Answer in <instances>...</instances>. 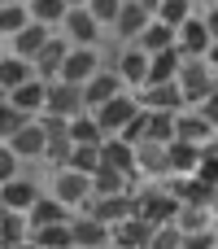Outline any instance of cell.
Masks as SVG:
<instances>
[{
    "label": "cell",
    "instance_id": "cell-1",
    "mask_svg": "<svg viewBox=\"0 0 218 249\" xmlns=\"http://www.w3.org/2000/svg\"><path fill=\"white\" fill-rule=\"evenodd\" d=\"M179 197L166 188V184H149V188H135V214L149 223V228H175L179 219Z\"/></svg>",
    "mask_w": 218,
    "mask_h": 249
},
{
    "label": "cell",
    "instance_id": "cell-2",
    "mask_svg": "<svg viewBox=\"0 0 218 249\" xmlns=\"http://www.w3.org/2000/svg\"><path fill=\"white\" fill-rule=\"evenodd\" d=\"M175 83H179V92H184V105H192V109H201V105L218 92V74L205 61H184V70H179Z\"/></svg>",
    "mask_w": 218,
    "mask_h": 249
},
{
    "label": "cell",
    "instance_id": "cell-3",
    "mask_svg": "<svg viewBox=\"0 0 218 249\" xmlns=\"http://www.w3.org/2000/svg\"><path fill=\"white\" fill-rule=\"evenodd\" d=\"M140 109H144V105H140V96L122 92V96H114L109 105H101L92 118H96V127L105 131V140H114V136H122V131H127V127L140 118Z\"/></svg>",
    "mask_w": 218,
    "mask_h": 249
},
{
    "label": "cell",
    "instance_id": "cell-4",
    "mask_svg": "<svg viewBox=\"0 0 218 249\" xmlns=\"http://www.w3.org/2000/svg\"><path fill=\"white\" fill-rule=\"evenodd\" d=\"M153 18H157V4H149V0H122V13H118V22H114V39L140 44V35L149 31Z\"/></svg>",
    "mask_w": 218,
    "mask_h": 249
},
{
    "label": "cell",
    "instance_id": "cell-5",
    "mask_svg": "<svg viewBox=\"0 0 218 249\" xmlns=\"http://www.w3.org/2000/svg\"><path fill=\"white\" fill-rule=\"evenodd\" d=\"M87 105H83V88H70V83H48V96H44V114L39 118H61V123H74L83 118Z\"/></svg>",
    "mask_w": 218,
    "mask_h": 249
},
{
    "label": "cell",
    "instance_id": "cell-6",
    "mask_svg": "<svg viewBox=\"0 0 218 249\" xmlns=\"http://www.w3.org/2000/svg\"><path fill=\"white\" fill-rule=\"evenodd\" d=\"M105 31L96 26V18L87 13V4H70L66 9V22H61V39L70 44V48H96V39H101Z\"/></svg>",
    "mask_w": 218,
    "mask_h": 249
},
{
    "label": "cell",
    "instance_id": "cell-7",
    "mask_svg": "<svg viewBox=\"0 0 218 249\" xmlns=\"http://www.w3.org/2000/svg\"><path fill=\"white\" fill-rule=\"evenodd\" d=\"M48 197H57L70 214L74 210H87L92 206V179L87 175H79V171H57L52 175V193Z\"/></svg>",
    "mask_w": 218,
    "mask_h": 249
},
{
    "label": "cell",
    "instance_id": "cell-8",
    "mask_svg": "<svg viewBox=\"0 0 218 249\" xmlns=\"http://www.w3.org/2000/svg\"><path fill=\"white\" fill-rule=\"evenodd\" d=\"M101 70H105V66H101V53H96V48H70V53H66V66H61V74H57V83L87 88Z\"/></svg>",
    "mask_w": 218,
    "mask_h": 249
},
{
    "label": "cell",
    "instance_id": "cell-9",
    "mask_svg": "<svg viewBox=\"0 0 218 249\" xmlns=\"http://www.w3.org/2000/svg\"><path fill=\"white\" fill-rule=\"evenodd\" d=\"M175 48L184 53V61H205V53L214 48V39H210V31H205L201 13H192V18L175 31Z\"/></svg>",
    "mask_w": 218,
    "mask_h": 249
},
{
    "label": "cell",
    "instance_id": "cell-10",
    "mask_svg": "<svg viewBox=\"0 0 218 249\" xmlns=\"http://www.w3.org/2000/svg\"><path fill=\"white\" fill-rule=\"evenodd\" d=\"M39 197H44L39 184L26 179V175H17V179H9V184L0 188V210H9V214H31V206H35Z\"/></svg>",
    "mask_w": 218,
    "mask_h": 249
},
{
    "label": "cell",
    "instance_id": "cell-11",
    "mask_svg": "<svg viewBox=\"0 0 218 249\" xmlns=\"http://www.w3.org/2000/svg\"><path fill=\"white\" fill-rule=\"evenodd\" d=\"M135 96H140V105H144L149 114H184V109H188V105H184V92H179V83H162V88H140Z\"/></svg>",
    "mask_w": 218,
    "mask_h": 249
},
{
    "label": "cell",
    "instance_id": "cell-12",
    "mask_svg": "<svg viewBox=\"0 0 218 249\" xmlns=\"http://www.w3.org/2000/svg\"><path fill=\"white\" fill-rule=\"evenodd\" d=\"M70 236H74V249H109L114 245V232L105 223H96L92 214H74Z\"/></svg>",
    "mask_w": 218,
    "mask_h": 249
},
{
    "label": "cell",
    "instance_id": "cell-13",
    "mask_svg": "<svg viewBox=\"0 0 218 249\" xmlns=\"http://www.w3.org/2000/svg\"><path fill=\"white\" fill-rule=\"evenodd\" d=\"M114 70H118L122 88H127V83H131V88H144V83H149V53H144V48H135V44H127V48L118 53Z\"/></svg>",
    "mask_w": 218,
    "mask_h": 249
},
{
    "label": "cell",
    "instance_id": "cell-14",
    "mask_svg": "<svg viewBox=\"0 0 218 249\" xmlns=\"http://www.w3.org/2000/svg\"><path fill=\"white\" fill-rule=\"evenodd\" d=\"M114 96H122V79H118V70L109 66V70H101L87 88H83V105H87V114H96L101 105H109Z\"/></svg>",
    "mask_w": 218,
    "mask_h": 249
},
{
    "label": "cell",
    "instance_id": "cell-15",
    "mask_svg": "<svg viewBox=\"0 0 218 249\" xmlns=\"http://www.w3.org/2000/svg\"><path fill=\"white\" fill-rule=\"evenodd\" d=\"M44 149H48V136H44V127H39V118L35 123H26L13 140H9V153L17 158V162H44Z\"/></svg>",
    "mask_w": 218,
    "mask_h": 249
},
{
    "label": "cell",
    "instance_id": "cell-16",
    "mask_svg": "<svg viewBox=\"0 0 218 249\" xmlns=\"http://www.w3.org/2000/svg\"><path fill=\"white\" fill-rule=\"evenodd\" d=\"M101 166L140 184V175H135V149H131V144H122V140H105V144H101Z\"/></svg>",
    "mask_w": 218,
    "mask_h": 249
},
{
    "label": "cell",
    "instance_id": "cell-17",
    "mask_svg": "<svg viewBox=\"0 0 218 249\" xmlns=\"http://www.w3.org/2000/svg\"><path fill=\"white\" fill-rule=\"evenodd\" d=\"M26 223H31V232H39V228H66V223H74V214H70L57 197H39V201L31 206Z\"/></svg>",
    "mask_w": 218,
    "mask_h": 249
},
{
    "label": "cell",
    "instance_id": "cell-18",
    "mask_svg": "<svg viewBox=\"0 0 218 249\" xmlns=\"http://www.w3.org/2000/svg\"><path fill=\"white\" fill-rule=\"evenodd\" d=\"M52 35H57V31H48V26H35V22H31V26H26V31L17 35V39H9V44H13L9 53L35 66V57H39V53H44V48L52 44Z\"/></svg>",
    "mask_w": 218,
    "mask_h": 249
},
{
    "label": "cell",
    "instance_id": "cell-19",
    "mask_svg": "<svg viewBox=\"0 0 218 249\" xmlns=\"http://www.w3.org/2000/svg\"><path fill=\"white\" fill-rule=\"evenodd\" d=\"M175 140H184V144H197V149H205L210 140H218L214 131H210V123L197 114V109H184L179 118H175Z\"/></svg>",
    "mask_w": 218,
    "mask_h": 249
},
{
    "label": "cell",
    "instance_id": "cell-20",
    "mask_svg": "<svg viewBox=\"0 0 218 249\" xmlns=\"http://www.w3.org/2000/svg\"><path fill=\"white\" fill-rule=\"evenodd\" d=\"M66 53H70V44H66L61 35H52V44L35 57V79H39V83H57V74H61V66H66Z\"/></svg>",
    "mask_w": 218,
    "mask_h": 249
},
{
    "label": "cell",
    "instance_id": "cell-21",
    "mask_svg": "<svg viewBox=\"0 0 218 249\" xmlns=\"http://www.w3.org/2000/svg\"><path fill=\"white\" fill-rule=\"evenodd\" d=\"M166 162H170V179H192L201 166V149L175 140V144H166Z\"/></svg>",
    "mask_w": 218,
    "mask_h": 249
},
{
    "label": "cell",
    "instance_id": "cell-22",
    "mask_svg": "<svg viewBox=\"0 0 218 249\" xmlns=\"http://www.w3.org/2000/svg\"><path fill=\"white\" fill-rule=\"evenodd\" d=\"M179 70H184V53H179V48H170V53H157V57H149V83H144V88L175 83V79H179Z\"/></svg>",
    "mask_w": 218,
    "mask_h": 249
},
{
    "label": "cell",
    "instance_id": "cell-23",
    "mask_svg": "<svg viewBox=\"0 0 218 249\" xmlns=\"http://www.w3.org/2000/svg\"><path fill=\"white\" fill-rule=\"evenodd\" d=\"M153 232H157V228H149V223L135 214V219H127V223L114 228V249H149Z\"/></svg>",
    "mask_w": 218,
    "mask_h": 249
},
{
    "label": "cell",
    "instance_id": "cell-24",
    "mask_svg": "<svg viewBox=\"0 0 218 249\" xmlns=\"http://www.w3.org/2000/svg\"><path fill=\"white\" fill-rule=\"evenodd\" d=\"M44 96H48V83H39V79H31L26 88H17V92H9V105H13L17 114H26V118H39V114H44Z\"/></svg>",
    "mask_w": 218,
    "mask_h": 249
},
{
    "label": "cell",
    "instance_id": "cell-25",
    "mask_svg": "<svg viewBox=\"0 0 218 249\" xmlns=\"http://www.w3.org/2000/svg\"><path fill=\"white\" fill-rule=\"evenodd\" d=\"M31 79H35V66H31V61H22V57H13V53L0 61V92H4V96L17 92V88H26Z\"/></svg>",
    "mask_w": 218,
    "mask_h": 249
},
{
    "label": "cell",
    "instance_id": "cell-26",
    "mask_svg": "<svg viewBox=\"0 0 218 249\" xmlns=\"http://www.w3.org/2000/svg\"><path fill=\"white\" fill-rule=\"evenodd\" d=\"M31 241V223H26V214H9V210H0V249H22Z\"/></svg>",
    "mask_w": 218,
    "mask_h": 249
},
{
    "label": "cell",
    "instance_id": "cell-27",
    "mask_svg": "<svg viewBox=\"0 0 218 249\" xmlns=\"http://www.w3.org/2000/svg\"><path fill=\"white\" fill-rule=\"evenodd\" d=\"M26 26H31V9L26 4H17V0L0 4V39H17Z\"/></svg>",
    "mask_w": 218,
    "mask_h": 249
},
{
    "label": "cell",
    "instance_id": "cell-28",
    "mask_svg": "<svg viewBox=\"0 0 218 249\" xmlns=\"http://www.w3.org/2000/svg\"><path fill=\"white\" fill-rule=\"evenodd\" d=\"M26 9H31V22H35V26L57 31V26L66 22V9H70V4H66V0H31Z\"/></svg>",
    "mask_w": 218,
    "mask_h": 249
},
{
    "label": "cell",
    "instance_id": "cell-29",
    "mask_svg": "<svg viewBox=\"0 0 218 249\" xmlns=\"http://www.w3.org/2000/svg\"><path fill=\"white\" fill-rule=\"evenodd\" d=\"M70 144H74V149H101V144H105V131L96 127L92 114H83V118L70 123Z\"/></svg>",
    "mask_w": 218,
    "mask_h": 249
},
{
    "label": "cell",
    "instance_id": "cell-30",
    "mask_svg": "<svg viewBox=\"0 0 218 249\" xmlns=\"http://www.w3.org/2000/svg\"><path fill=\"white\" fill-rule=\"evenodd\" d=\"M135 48H144L149 57H157V53H170V48H175V31H170V26H162V22L153 18V22H149V31L140 35V44H135Z\"/></svg>",
    "mask_w": 218,
    "mask_h": 249
},
{
    "label": "cell",
    "instance_id": "cell-31",
    "mask_svg": "<svg viewBox=\"0 0 218 249\" xmlns=\"http://www.w3.org/2000/svg\"><path fill=\"white\" fill-rule=\"evenodd\" d=\"M149 114V109H144ZM175 118L179 114H149V136H144V144H175Z\"/></svg>",
    "mask_w": 218,
    "mask_h": 249
},
{
    "label": "cell",
    "instance_id": "cell-32",
    "mask_svg": "<svg viewBox=\"0 0 218 249\" xmlns=\"http://www.w3.org/2000/svg\"><path fill=\"white\" fill-rule=\"evenodd\" d=\"M175 228L184 236H201V232H214V210H179Z\"/></svg>",
    "mask_w": 218,
    "mask_h": 249
},
{
    "label": "cell",
    "instance_id": "cell-33",
    "mask_svg": "<svg viewBox=\"0 0 218 249\" xmlns=\"http://www.w3.org/2000/svg\"><path fill=\"white\" fill-rule=\"evenodd\" d=\"M31 245H39V249H74L70 223H66V228H39V232H31Z\"/></svg>",
    "mask_w": 218,
    "mask_h": 249
},
{
    "label": "cell",
    "instance_id": "cell-34",
    "mask_svg": "<svg viewBox=\"0 0 218 249\" xmlns=\"http://www.w3.org/2000/svg\"><path fill=\"white\" fill-rule=\"evenodd\" d=\"M188 18H192V4H188V0H162V4H157V22L170 26V31H179Z\"/></svg>",
    "mask_w": 218,
    "mask_h": 249
},
{
    "label": "cell",
    "instance_id": "cell-35",
    "mask_svg": "<svg viewBox=\"0 0 218 249\" xmlns=\"http://www.w3.org/2000/svg\"><path fill=\"white\" fill-rule=\"evenodd\" d=\"M26 123H35V118H26V114H17L9 101H0V144H9V140H13Z\"/></svg>",
    "mask_w": 218,
    "mask_h": 249
},
{
    "label": "cell",
    "instance_id": "cell-36",
    "mask_svg": "<svg viewBox=\"0 0 218 249\" xmlns=\"http://www.w3.org/2000/svg\"><path fill=\"white\" fill-rule=\"evenodd\" d=\"M87 13L96 18L101 31H114V22H118V13H122V0H87Z\"/></svg>",
    "mask_w": 218,
    "mask_h": 249
},
{
    "label": "cell",
    "instance_id": "cell-37",
    "mask_svg": "<svg viewBox=\"0 0 218 249\" xmlns=\"http://www.w3.org/2000/svg\"><path fill=\"white\" fill-rule=\"evenodd\" d=\"M197 179L201 184H210L218 193V140H210L205 149H201V166H197Z\"/></svg>",
    "mask_w": 218,
    "mask_h": 249
},
{
    "label": "cell",
    "instance_id": "cell-38",
    "mask_svg": "<svg viewBox=\"0 0 218 249\" xmlns=\"http://www.w3.org/2000/svg\"><path fill=\"white\" fill-rule=\"evenodd\" d=\"M66 171H79V175H87V179H92V175L101 171V149H74Z\"/></svg>",
    "mask_w": 218,
    "mask_h": 249
},
{
    "label": "cell",
    "instance_id": "cell-39",
    "mask_svg": "<svg viewBox=\"0 0 218 249\" xmlns=\"http://www.w3.org/2000/svg\"><path fill=\"white\" fill-rule=\"evenodd\" d=\"M149 249H184V232L179 228H157L153 241H149Z\"/></svg>",
    "mask_w": 218,
    "mask_h": 249
},
{
    "label": "cell",
    "instance_id": "cell-40",
    "mask_svg": "<svg viewBox=\"0 0 218 249\" xmlns=\"http://www.w3.org/2000/svg\"><path fill=\"white\" fill-rule=\"evenodd\" d=\"M9 179H17V158L9 153V144H0V188H4Z\"/></svg>",
    "mask_w": 218,
    "mask_h": 249
},
{
    "label": "cell",
    "instance_id": "cell-41",
    "mask_svg": "<svg viewBox=\"0 0 218 249\" xmlns=\"http://www.w3.org/2000/svg\"><path fill=\"white\" fill-rule=\"evenodd\" d=\"M197 114H201V118L210 123V131H214V136H218V92H214V96H210V101H205V105H201V109H197Z\"/></svg>",
    "mask_w": 218,
    "mask_h": 249
},
{
    "label": "cell",
    "instance_id": "cell-42",
    "mask_svg": "<svg viewBox=\"0 0 218 249\" xmlns=\"http://www.w3.org/2000/svg\"><path fill=\"white\" fill-rule=\"evenodd\" d=\"M184 249H214V232H201V236H184Z\"/></svg>",
    "mask_w": 218,
    "mask_h": 249
},
{
    "label": "cell",
    "instance_id": "cell-43",
    "mask_svg": "<svg viewBox=\"0 0 218 249\" xmlns=\"http://www.w3.org/2000/svg\"><path fill=\"white\" fill-rule=\"evenodd\" d=\"M201 22H205V31H210V39L218 44V4H210V9L201 13Z\"/></svg>",
    "mask_w": 218,
    "mask_h": 249
},
{
    "label": "cell",
    "instance_id": "cell-44",
    "mask_svg": "<svg viewBox=\"0 0 218 249\" xmlns=\"http://www.w3.org/2000/svg\"><path fill=\"white\" fill-rule=\"evenodd\" d=\"M205 66H210V70H214V74H218V44H214V48H210V53H205Z\"/></svg>",
    "mask_w": 218,
    "mask_h": 249
},
{
    "label": "cell",
    "instance_id": "cell-45",
    "mask_svg": "<svg viewBox=\"0 0 218 249\" xmlns=\"http://www.w3.org/2000/svg\"><path fill=\"white\" fill-rule=\"evenodd\" d=\"M4 57H9V48H4V39H0V61H4Z\"/></svg>",
    "mask_w": 218,
    "mask_h": 249
},
{
    "label": "cell",
    "instance_id": "cell-46",
    "mask_svg": "<svg viewBox=\"0 0 218 249\" xmlns=\"http://www.w3.org/2000/svg\"><path fill=\"white\" fill-rule=\"evenodd\" d=\"M22 249H39V245H31V241H26V245H22Z\"/></svg>",
    "mask_w": 218,
    "mask_h": 249
},
{
    "label": "cell",
    "instance_id": "cell-47",
    "mask_svg": "<svg viewBox=\"0 0 218 249\" xmlns=\"http://www.w3.org/2000/svg\"><path fill=\"white\" fill-rule=\"evenodd\" d=\"M214 249H218V228H214Z\"/></svg>",
    "mask_w": 218,
    "mask_h": 249
},
{
    "label": "cell",
    "instance_id": "cell-48",
    "mask_svg": "<svg viewBox=\"0 0 218 249\" xmlns=\"http://www.w3.org/2000/svg\"><path fill=\"white\" fill-rule=\"evenodd\" d=\"M0 101H9V96H4V92H0Z\"/></svg>",
    "mask_w": 218,
    "mask_h": 249
},
{
    "label": "cell",
    "instance_id": "cell-49",
    "mask_svg": "<svg viewBox=\"0 0 218 249\" xmlns=\"http://www.w3.org/2000/svg\"><path fill=\"white\" fill-rule=\"evenodd\" d=\"M109 249H114V245H109Z\"/></svg>",
    "mask_w": 218,
    "mask_h": 249
}]
</instances>
